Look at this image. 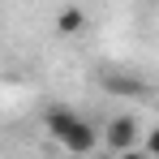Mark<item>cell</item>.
Wrapping results in <instances>:
<instances>
[{
    "instance_id": "cell-1",
    "label": "cell",
    "mask_w": 159,
    "mask_h": 159,
    "mask_svg": "<svg viewBox=\"0 0 159 159\" xmlns=\"http://www.w3.org/2000/svg\"><path fill=\"white\" fill-rule=\"evenodd\" d=\"M103 142H107V151H116V155L133 151L138 146V120L133 116H112L107 129H103Z\"/></svg>"
},
{
    "instance_id": "cell-2",
    "label": "cell",
    "mask_w": 159,
    "mask_h": 159,
    "mask_svg": "<svg viewBox=\"0 0 159 159\" xmlns=\"http://www.w3.org/2000/svg\"><path fill=\"white\" fill-rule=\"evenodd\" d=\"M56 142H60L65 151H73V155H86V151H95V146H99V129H95V125H86V120L78 116V120L60 133Z\"/></svg>"
},
{
    "instance_id": "cell-3",
    "label": "cell",
    "mask_w": 159,
    "mask_h": 159,
    "mask_svg": "<svg viewBox=\"0 0 159 159\" xmlns=\"http://www.w3.org/2000/svg\"><path fill=\"white\" fill-rule=\"evenodd\" d=\"M73 120H78V112H73V107H60V103L48 107V116H43V125H48V133H52V138H60Z\"/></svg>"
},
{
    "instance_id": "cell-4",
    "label": "cell",
    "mask_w": 159,
    "mask_h": 159,
    "mask_svg": "<svg viewBox=\"0 0 159 159\" xmlns=\"http://www.w3.org/2000/svg\"><path fill=\"white\" fill-rule=\"evenodd\" d=\"M103 82L116 90V95H142V90H146V86H142V78H133V73H107Z\"/></svg>"
},
{
    "instance_id": "cell-5",
    "label": "cell",
    "mask_w": 159,
    "mask_h": 159,
    "mask_svg": "<svg viewBox=\"0 0 159 159\" xmlns=\"http://www.w3.org/2000/svg\"><path fill=\"white\" fill-rule=\"evenodd\" d=\"M82 26H86V13H82V9H60V13H56V30H60V34H78Z\"/></svg>"
},
{
    "instance_id": "cell-6",
    "label": "cell",
    "mask_w": 159,
    "mask_h": 159,
    "mask_svg": "<svg viewBox=\"0 0 159 159\" xmlns=\"http://www.w3.org/2000/svg\"><path fill=\"white\" fill-rule=\"evenodd\" d=\"M146 151H151V155H159V129L146 133Z\"/></svg>"
}]
</instances>
